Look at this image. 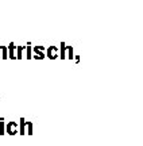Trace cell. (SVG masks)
<instances>
[{"label": "cell", "mask_w": 143, "mask_h": 146, "mask_svg": "<svg viewBox=\"0 0 143 146\" xmlns=\"http://www.w3.org/2000/svg\"><path fill=\"white\" fill-rule=\"evenodd\" d=\"M32 52H34L32 58H35V60H43L46 57V54H45L46 47L45 46H32Z\"/></svg>", "instance_id": "obj_1"}, {"label": "cell", "mask_w": 143, "mask_h": 146, "mask_svg": "<svg viewBox=\"0 0 143 146\" xmlns=\"http://www.w3.org/2000/svg\"><path fill=\"white\" fill-rule=\"evenodd\" d=\"M45 54H46V57L50 58V60H57V58L59 57V49H58V46H49L47 49H46Z\"/></svg>", "instance_id": "obj_2"}, {"label": "cell", "mask_w": 143, "mask_h": 146, "mask_svg": "<svg viewBox=\"0 0 143 146\" xmlns=\"http://www.w3.org/2000/svg\"><path fill=\"white\" fill-rule=\"evenodd\" d=\"M19 133V126L18 122H8L5 126V134H10V135H15Z\"/></svg>", "instance_id": "obj_3"}, {"label": "cell", "mask_w": 143, "mask_h": 146, "mask_svg": "<svg viewBox=\"0 0 143 146\" xmlns=\"http://www.w3.org/2000/svg\"><path fill=\"white\" fill-rule=\"evenodd\" d=\"M7 50H8V58H11V60H16L15 57V52H16V46L14 42H11L10 45L7 46Z\"/></svg>", "instance_id": "obj_4"}, {"label": "cell", "mask_w": 143, "mask_h": 146, "mask_svg": "<svg viewBox=\"0 0 143 146\" xmlns=\"http://www.w3.org/2000/svg\"><path fill=\"white\" fill-rule=\"evenodd\" d=\"M18 126H19V134H20V135H24V134H26V119H24V118H20Z\"/></svg>", "instance_id": "obj_5"}, {"label": "cell", "mask_w": 143, "mask_h": 146, "mask_svg": "<svg viewBox=\"0 0 143 146\" xmlns=\"http://www.w3.org/2000/svg\"><path fill=\"white\" fill-rule=\"evenodd\" d=\"M24 49H26V58H27V60H31V58H32V45L28 42Z\"/></svg>", "instance_id": "obj_6"}, {"label": "cell", "mask_w": 143, "mask_h": 146, "mask_svg": "<svg viewBox=\"0 0 143 146\" xmlns=\"http://www.w3.org/2000/svg\"><path fill=\"white\" fill-rule=\"evenodd\" d=\"M58 49H59V56H61V60H65V58H66V43L62 42V43H61V47H58Z\"/></svg>", "instance_id": "obj_7"}, {"label": "cell", "mask_w": 143, "mask_h": 146, "mask_svg": "<svg viewBox=\"0 0 143 146\" xmlns=\"http://www.w3.org/2000/svg\"><path fill=\"white\" fill-rule=\"evenodd\" d=\"M26 46H16V52H15V57L18 60H22L23 58V50H24Z\"/></svg>", "instance_id": "obj_8"}, {"label": "cell", "mask_w": 143, "mask_h": 146, "mask_svg": "<svg viewBox=\"0 0 143 146\" xmlns=\"http://www.w3.org/2000/svg\"><path fill=\"white\" fill-rule=\"evenodd\" d=\"M0 58H3V60H7V58H8L7 46H0Z\"/></svg>", "instance_id": "obj_9"}, {"label": "cell", "mask_w": 143, "mask_h": 146, "mask_svg": "<svg viewBox=\"0 0 143 146\" xmlns=\"http://www.w3.org/2000/svg\"><path fill=\"white\" fill-rule=\"evenodd\" d=\"M66 58H69L70 61H73L74 58V52L72 46H66Z\"/></svg>", "instance_id": "obj_10"}, {"label": "cell", "mask_w": 143, "mask_h": 146, "mask_svg": "<svg viewBox=\"0 0 143 146\" xmlns=\"http://www.w3.org/2000/svg\"><path fill=\"white\" fill-rule=\"evenodd\" d=\"M34 133V127H32V122H26V134L32 135Z\"/></svg>", "instance_id": "obj_11"}, {"label": "cell", "mask_w": 143, "mask_h": 146, "mask_svg": "<svg viewBox=\"0 0 143 146\" xmlns=\"http://www.w3.org/2000/svg\"><path fill=\"white\" fill-rule=\"evenodd\" d=\"M5 134V122L3 118H0V135Z\"/></svg>", "instance_id": "obj_12"}, {"label": "cell", "mask_w": 143, "mask_h": 146, "mask_svg": "<svg viewBox=\"0 0 143 146\" xmlns=\"http://www.w3.org/2000/svg\"><path fill=\"white\" fill-rule=\"evenodd\" d=\"M73 61H74V62H80V56H74Z\"/></svg>", "instance_id": "obj_13"}]
</instances>
